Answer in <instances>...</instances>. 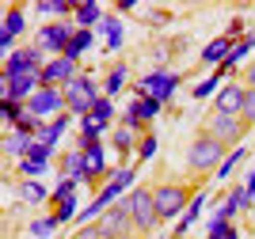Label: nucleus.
I'll return each instance as SVG.
<instances>
[{
    "mask_svg": "<svg viewBox=\"0 0 255 239\" xmlns=\"http://www.w3.org/2000/svg\"><path fill=\"white\" fill-rule=\"evenodd\" d=\"M46 167H50V163H34V159H19V175H23V178H38V175H46Z\"/></svg>",
    "mask_w": 255,
    "mask_h": 239,
    "instance_id": "72a5a7b5",
    "label": "nucleus"
},
{
    "mask_svg": "<svg viewBox=\"0 0 255 239\" xmlns=\"http://www.w3.org/2000/svg\"><path fill=\"white\" fill-rule=\"evenodd\" d=\"M126 110H129L133 118H137V122L152 125V122H156V114L164 110V103H160V99H152V95H141V99H133V103H129Z\"/></svg>",
    "mask_w": 255,
    "mask_h": 239,
    "instance_id": "f3484780",
    "label": "nucleus"
},
{
    "mask_svg": "<svg viewBox=\"0 0 255 239\" xmlns=\"http://www.w3.org/2000/svg\"><path fill=\"white\" fill-rule=\"evenodd\" d=\"M206 239H240V232L233 228V220L210 217V224H206Z\"/></svg>",
    "mask_w": 255,
    "mask_h": 239,
    "instance_id": "4be33fe9",
    "label": "nucleus"
},
{
    "mask_svg": "<svg viewBox=\"0 0 255 239\" xmlns=\"http://www.w3.org/2000/svg\"><path fill=\"white\" fill-rule=\"evenodd\" d=\"M27 148H31V141H27V137H19L15 129H8V133H4V156H8V159H27Z\"/></svg>",
    "mask_w": 255,
    "mask_h": 239,
    "instance_id": "aec40b11",
    "label": "nucleus"
},
{
    "mask_svg": "<svg viewBox=\"0 0 255 239\" xmlns=\"http://www.w3.org/2000/svg\"><path fill=\"white\" fill-rule=\"evenodd\" d=\"M27 114H34V118H57V114H65V91L61 87H38V91L27 99Z\"/></svg>",
    "mask_w": 255,
    "mask_h": 239,
    "instance_id": "9d476101",
    "label": "nucleus"
},
{
    "mask_svg": "<svg viewBox=\"0 0 255 239\" xmlns=\"http://www.w3.org/2000/svg\"><path fill=\"white\" fill-rule=\"evenodd\" d=\"M183 76L179 73H171V69H152L149 76L141 83H133V95H152V99H160V103H171V95H175V87H179Z\"/></svg>",
    "mask_w": 255,
    "mask_h": 239,
    "instance_id": "6e6552de",
    "label": "nucleus"
},
{
    "mask_svg": "<svg viewBox=\"0 0 255 239\" xmlns=\"http://www.w3.org/2000/svg\"><path fill=\"white\" fill-rule=\"evenodd\" d=\"M248 156H252V152H248L244 145H240V148H233V152H229V156H225L221 171H217V175H213V178H229V175H233V171H236V167H240V163H244Z\"/></svg>",
    "mask_w": 255,
    "mask_h": 239,
    "instance_id": "bb28decb",
    "label": "nucleus"
},
{
    "mask_svg": "<svg viewBox=\"0 0 255 239\" xmlns=\"http://www.w3.org/2000/svg\"><path fill=\"white\" fill-rule=\"evenodd\" d=\"M76 27L73 23H46V27H38V38H34V46H42L50 57H65V50H69V42H73Z\"/></svg>",
    "mask_w": 255,
    "mask_h": 239,
    "instance_id": "1a4fd4ad",
    "label": "nucleus"
},
{
    "mask_svg": "<svg viewBox=\"0 0 255 239\" xmlns=\"http://www.w3.org/2000/svg\"><path fill=\"white\" fill-rule=\"evenodd\" d=\"M244 87H255V61H248L244 69Z\"/></svg>",
    "mask_w": 255,
    "mask_h": 239,
    "instance_id": "c9c22d12",
    "label": "nucleus"
},
{
    "mask_svg": "<svg viewBox=\"0 0 255 239\" xmlns=\"http://www.w3.org/2000/svg\"><path fill=\"white\" fill-rule=\"evenodd\" d=\"M46 69V50L42 46H19L15 53H8V61L0 69V80H15V76H31Z\"/></svg>",
    "mask_w": 255,
    "mask_h": 239,
    "instance_id": "39448f33",
    "label": "nucleus"
},
{
    "mask_svg": "<svg viewBox=\"0 0 255 239\" xmlns=\"http://www.w3.org/2000/svg\"><path fill=\"white\" fill-rule=\"evenodd\" d=\"M88 118L99 122V125H111V118H115V99H107V95H103V99L92 106V114H88Z\"/></svg>",
    "mask_w": 255,
    "mask_h": 239,
    "instance_id": "cd10ccee",
    "label": "nucleus"
},
{
    "mask_svg": "<svg viewBox=\"0 0 255 239\" xmlns=\"http://www.w3.org/2000/svg\"><path fill=\"white\" fill-rule=\"evenodd\" d=\"M137 145H141V133H133V129H126V125H118L115 133H111V148L118 152V159H122V167H129V159H137Z\"/></svg>",
    "mask_w": 255,
    "mask_h": 239,
    "instance_id": "4468645a",
    "label": "nucleus"
},
{
    "mask_svg": "<svg viewBox=\"0 0 255 239\" xmlns=\"http://www.w3.org/2000/svg\"><path fill=\"white\" fill-rule=\"evenodd\" d=\"M38 76H42V87H61V91H65V87L80 76V65H76L73 57H50Z\"/></svg>",
    "mask_w": 255,
    "mask_h": 239,
    "instance_id": "9b49d317",
    "label": "nucleus"
},
{
    "mask_svg": "<svg viewBox=\"0 0 255 239\" xmlns=\"http://www.w3.org/2000/svg\"><path fill=\"white\" fill-rule=\"evenodd\" d=\"M126 239H145V236H137V232H133V236H126Z\"/></svg>",
    "mask_w": 255,
    "mask_h": 239,
    "instance_id": "58836bf2",
    "label": "nucleus"
},
{
    "mask_svg": "<svg viewBox=\"0 0 255 239\" xmlns=\"http://www.w3.org/2000/svg\"><path fill=\"white\" fill-rule=\"evenodd\" d=\"M53 228H57V220H53V217H42V220H31V236H34V239H42V236H50Z\"/></svg>",
    "mask_w": 255,
    "mask_h": 239,
    "instance_id": "473e14b6",
    "label": "nucleus"
},
{
    "mask_svg": "<svg viewBox=\"0 0 255 239\" xmlns=\"http://www.w3.org/2000/svg\"><path fill=\"white\" fill-rule=\"evenodd\" d=\"M99 19H103V8H99L96 0H80V8H76V27H80V31H92Z\"/></svg>",
    "mask_w": 255,
    "mask_h": 239,
    "instance_id": "6ab92c4d",
    "label": "nucleus"
},
{
    "mask_svg": "<svg viewBox=\"0 0 255 239\" xmlns=\"http://www.w3.org/2000/svg\"><path fill=\"white\" fill-rule=\"evenodd\" d=\"M57 171H61V178H80V182H84V178H88V156L80 152V148H73V152H61V159H57Z\"/></svg>",
    "mask_w": 255,
    "mask_h": 239,
    "instance_id": "2eb2a0df",
    "label": "nucleus"
},
{
    "mask_svg": "<svg viewBox=\"0 0 255 239\" xmlns=\"http://www.w3.org/2000/svg\"><path fill=\"white\" fill-rule=\"evenodd\" d=\"M115 11H118V15H129V11H133V0H118Z\"/></svg>",
    "mask_w": 255,
    "mask_h": 239,
    "instance_id": "4c0bfd02",
    "label": "nucleus"
},
{
    "mask_svg": "<svg viewBox=\"0 0 255 239\" xmlns=\"http://www.w3.org/2000/svg\"><path fill=\"white\" fill-rule=\"evenodd\" d=\"M244 194H248V201H255V171L248 175V182H244Z\"/></svg>",
    "mask_w": 255,
    "mask_h": 239,
    "instance_id": "e433bc0d",
    "label": "nucleus"
},
{
    "mask_svg": "<svg viewBox=\"0 0 255 239\" xmlns=\"http://www.w3.org/2000/svg\"><path fill=\"white\" fill-rule=\"evenodd\" d=\"M99 99H103V87L96 83L92 73H80L69 87H65V110H69L73 118H88Z\"/></svg>",
    "mask_w": 255,
    "mask_h": 239,
    "instance_id": "20e7f679",
    "label": "nucleus"
},
{
    "mask_svg": "<svg viewBox=\"0 0 255 239\" xmlns=\"http://www.w3.org/2000/svg\"><path fill=\"white\" fill-rule=\"evenodd\" d=\"M213 91H221V76L213 73V76H206L202 83H194V91H191V99H210Z\"/></svg>",
    "mask_w": 255,
    "mask_h": 239,
    "instance_id": "c85d7f7f",
    "label": "nucleus"
},
{
    "mask_svg": "<svg viewBox=\"0 0 255 239\" xmlns=\"http://www.w3.org/2000/svg\"><path fill=\"white\" fill-rule=\"evenodd\" d=\"M99 232H103V239H126L133 236V213H129V198H118L115 205L107 209L103 217L96 220Z\"/></svg>",
    "mask_w": 255,
    "mask_h": 239,
    "instance_id": "0eeeda50",
    "label": "nucleus"
},
{
    "mask_svg": "<svg viewBox=\"0 0 255 239\" xmlns=\"http://www.w3.org/2000/svg\"><path fill=\"white\" fill-rule=\"evenodd\" d=\"M76 186H84L80 178H57V186H53V198H50V209H57L61 201H69L76 194Z\"/></svg>",
    "mask_w": 255,
    "mask_h": 239,
    "instance_id": "b1692460",
    "label": "nucleus"
},
{
    "mask_svg": "<svg viewBox=\"0 0 255 239\" xmlns=\"http://www.w3.org/2000/svg\"><path fill=\"white\" fill-rule=\"evenodd\" d=\"M0 114H4V125H8V129H15V125H19V118L27 114V103H15V99H0Z\"/></svg>",
    "mask_w": 255,
    "mask_h": 239,
    "instance_id": "393cba45",
    "label": "nucleus"
},
{
    "mask_svg": "<svg viewBox=\"0 0 255 239\" xmlns=\"http://www.w3.org/2000/svg\"><path fill=\"white\" fill-rule=\"evenodd\" d=\"M240 122H244L248 129H255V87H248V95H244V110H240Z\"/></svg>",
    "mask_w": 255,
    "mask_h": 239,
    "instance_id": "2f4dec72",
    "label": "nucleus"
},
{
    "mask_svg": "<svg viewBox=\"0 0 255 239\" xmlns=\"http://www.w3.org/2000/svg\"><path fill=\"white\" fill-rule=\"evenodd\" d=\"M19 198H23V201H31V205H42V201H50L53 194H50V190L42 186V182H34V178H27V182L19 186Z\"/></svg>",
    "mask_w": 255,
    "mask_h": 239,
    "instance_id": "5701e85b",
    "label": "nucleus"
},
{
    "mask_svg": "<svg viewBox=\"0 0 255 239\" xmlns=\"http://www.w3.org/2000/svg\"><path fill=\"white\" fill-rule=\"evenodd\" d=\"M27 31V19H23V4L15 0V4H8V11H4V23H0V50L4 53H15V38Z\"/></svg>",
    "mask_w": 255,
    "mask_h": 239,
    "instance_id": "f8f14e48",
    "label": "nucleus"
},
{
    "mask_svg": "<svg viewBox=\"0 0 255 239\" xmlns=\"http://www.w3.org/2000/svg\"><path fill=\"white\" fill-rule=\"evenodd\" d=\"M27 159H34V163H50V159H53V148L42 145V141H31V148H27Z\"/></svg>",
    "mask_w": 255,
    "mask_h": 239,
    "instance_id": "7c9ffc66",
    "label": "nucleus"
},
{
    "mask_svg": "<svg viewBox=\"0 0 255 239\" xmlns=\"http://www.w3.org/2000/svg\"><path fill=\"white\" fill-rule=\"evenodd\" d=\"M92 42H96V31H80V27H76V34H73V42H69L65 57L80 61V57H84V50H92Z\"/></svg>",
    "mask_w": 255,
    "mask_h": 239,
    "instance_id": "412c9836",
    "label": "nucleus"
},
{
    "mask_svg": "<svg viewBox=\"0 0 255 239\" xmlns=\"http://www.w3.org/2000/svg\"><path fill=\"white\" fill-rule=\"evenodd\" d=\"M126 83H129V69H126L122 61L111 65V73H107V80H103V95H107V99H115V95L122 91Z\"/></svg>",
    "mask_w": 255,
    "mask_h": 239,
    "instance_id": "a211bd4d",
    "label": "nucleus"
},
{
    "mask_svg": "<svg viewBox=\"0 0 255 239\" xmlns=\"http://www.w3.org/2000/svg\"><path fill=\"white\" fill-rule=\"evenodd\" d=\"M233 148H225L217 137H210L206 129H198V133L191 137V145H187V175L198 178V182H206L210 175H217L225 163V156H229Z\"/></svg>",
    "mask_w": 255,
    "mask_h": 239,
    "instance_id": "f257e3e1",
    "label": "nucleus"
},
{
    "mask_svg": "<svg viewBox=\"0 0 255 239\" xmlns=\"http://www.w3.org/2000/svg\"><path fill=\"white\" fill-rule=\"evenodd\" d=\"M198 129H206L210 137H217L225 148H240V141L248 137V125L240 122V118H233V114H213V110L202 118Z\"/></svg>",
    "mask_w": 255,
    "mask_h": 239,
    "instance_id": "423d86ee",
    "label": "nucleus"
},
{
    "mask_svg": "<svg viewBox=\"0 0 255 239\" xmlns=\"http://www.w3.org/2000/svg\"><path fill=\"white\" fill-rule=\"evenodd\" d=\"M198 194H202V182H198V178H187V182H179V178H168V182L152 186V198H156V213H160V220L168 224V220L183 217Z\"/></svg>",
    "mask_w": 255,
    "mask_h": 239,
    "instance_id": "f03ea898",
    "label": "nucleus"
},
{
    "mask_svg": "<svg viewBox=\"0 0 255 239\" xmlns=\"http://www.w3.org/2000/svg\"><path fill=\"white\" fill-rule=\"evenodd\" d=\"M73 239H103V232H99V224H84L73 232Z\"/></svg>",
    "mask_w": 255,
    "mask_h": 239,
    "instance_id": "f704fd0d",
    "label": "nucleus"
},
{
    "mask_svg": "<svg viewBox=\"0 0 255 239\" xmlns=\"http://www.w3.org/2000/svg\"><path fill=\"white\" fill-rule=\"evenodd\" d=\"M244 95H248L244 83H221V91L213 95V114L240 118V110H244Z\"/></svg>",
    "mask_w": 255,
    "mask_h": 239,
    "instance_id": "ddd939ff",
    "label": "nucleus"
},
{
    "mask_svg": "<svg viewBox=\"0 0 255 239\" xmlns=\"http://www.w3.org/2000/svg\"><path fill=\"white\" fill-rule=\"evenodd\" d=\"M103 31H107V50H111V53L122 50V38H126V34H122V23H118V15H107V19H103Z\"/></svg>",
    "mask_w": 255,
    "mask_h": 239,
    "instance_id": "a878e982",
    "label": "nucleus"
},
{
    "mask_svg": "<svg viewBox=\"0 0 255 239\" xmlns=\"http://www.w3.org/2000/svg\"><path fill=\"white\" fill-rule=\"evenodd\" d=\"M233 46H236V42L229 38V34H221V38H213L210 46L202 50L198 65H225V61H229V53H233Z\"/></svg>",
    "mask_w": 255,
    "mask_h": 239,
    "instance_id": "dca6fc26",
    "label": "nucleus"
},
{
    "mask_svg": "<svg viewBox=\"0 0 255 239\" xmlns=\"http://www.w3.org/2000/svg\"><path fill=\"white\" fill-rule=\"evenodd\" d=\"M126 198H129V213H133V232H137V236H145V239H152V236H156V228L164 224V220H160V213H156L152 186H133Z\"/></svg>",
    "mask_w": 255,
    "mask_h": 239,
    "instance_id": "7ed1b4c3",
    "label": "nucleus"
},
{
    "mask_svg": "<svg viewBox=\"0 0 255 239\" xmlns=\"http://www.w3.org/2000/svg\"><path fill=\"white\" fill-rule=\"evenodd\" d=\"M152 156H156V133L149 129V133L141 137V145H137V163H145V159H152Z\"/></svg>",
    "mask_w": 255,
    "mask_h": 239,
    "instance_id": "c756f323",
    "label": "nucleus"
}]
</instances>
